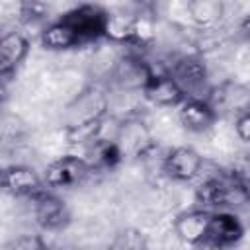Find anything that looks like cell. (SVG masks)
Here are the masks:
<instances>
[{
	"instance_id": "1",
	"label": "cell",
	"mask_w": 250,
	"mask_h": 250,
	"mask_svg": "<svg viewBox=\"0 0 250 250\" xmlns=\"http://www.w3.org/2000/svg\"><path fill=\"white\" fill-rule=\"evenodd\" d=\"M170 76L182 88L186 98L193 100H207L213 92V84L209 80V68L197 55H182L174 59L168 66Z\"/></svg>"
},
{
	"instance_id": "2",
	"label": "cell",
	"mask_w": 250,
	"mask_h": 250,
	"mask_svg": "<svg viewBox=\"0 0 250 250\" xmlns=\"http://www.w3.org/2000/svg\"><path fill=\"white\" fill-rule=\"evenodd\" d=\"M90 162L80 154H62L53 158L43 172L45 186L53 189H70L84 184L92 174Z\"/></svg>"
},
{
	"instance_id": "3",
	"label": "cell",
	"mask_w": 250,
	"mask_h": 250,
	"mask_svg": "<svg viewBox=\"0 0 250 250\" xmlns=\"http://www.w3.org/2000/svg\"><path fill=\"white\" fill-rule=\"evenodd\" d=\"M61 20L72 29L78 43H92L105 37L107 10L96 4H80L61 16Z\"/></svg>"
},
{
	"instance_id": "4",
	"label": "cell",
	"mask_w": 250,
	"mask_h": 250,
	"mask_svg": "<svg viewBox=\"0 0 250 250\" xmlns=\"http://www.w3.org/2000/svg\"><path fill=\"white\" fill-rule=\"evenodd\" d=\"M205 158L189 145H178L166 150L162 160V174L174 182H193L201 176Z\"/></svg>"
},
{
	"instance_id": "5",
	"label": "cell",
	"mask_w": 250,
	"mask_h": 250,
	"mask_svg": "<svg viewBox=\"0 0 250 250\" xmlns=\"http://www.w3.org/2000/svg\"><path fill=\"white\" fill-rule=\"evenodd\" d=\"M244 236V225L234 211H213L207 227V236L203 242L219 248L230 250Z\"/></svg>"
},
{
	"instance_id": "6",
	"label": "cell",
	"mask_w": 250,
	"mask_h": 250,
	"mask_svg": "<svg viewBox=\"0 0 250 250\" xmlns=\"http://www.w3.org/2000/svg\"><path fill=\"white\" fill-rule=\"evenodd\" d=\"M33 203V219L35 223L45 230H62L70 223V211L66 203L57 197L55 193L41 191L39 195L31 197Z\"/></svg>"
},
{
	"instance_id": "7",
	"label": "cell",
	"mask_w": 250,
	"mask_h": 250,
	"mask_svg": "<svg viewBox=\"0 0 250 250\" xmlns=\"http://www.w3.org/2000/svg\"><path fill=\"white\" fill-rule=\"evenodd\" d=\"M209 104L219 117L232 115V119H236L240 113L250 109V90L236 82H223L219 86H213Z\"/></svg>"
},
{
	"instance_id": "8",
	"label": "cell",
	"mask_w": 250,
	"mask_h": 250,
	"mask_svg": "<svg viewBox=\"0 0 250 250\" xmlns=\"http://www.w3.org/2000/svg\"><path fill=\"white\" fill-rule=\"evenodd\" d=\"M2 186L14 197H35L43 191L45 180L27 164H12L2 172Z\"/></svg>"
},
{
	"instance_id": "9",
	"label": "cell",
	"mask_w": 250,
	"mask_h": 250,
	"mask_svg": "<svg viewBox=\"0 0 250 250\" xmlns=\"http://www.w3.org/2000/svg\"><path fill=\"white\" fill-rule=\"evenodd\" d=\"M209 219H211V213L205 211V209H199V207L182 211L172 221V234L182 244H188V246L195 248L207 236Z\"/></svg>"
},
{
	"instance_id": "10",
	"label": "cell",
	"mask_w": 250,
	"mask_h": 250,
	"mask_svg": "<svg viewBox=\"0 0 250 250\" xmlns=\"http://www.w3.org/2000/svg\"><path fill=\"white\" fill-rule=\"evenodd\" d=\"M143 96L156 107H178L186 96L168 70H152L146 86L143 88Z\"/></svg>"
},
{
	"instance_id": "11",
	"label": "cell",
	"mask_w": 250,
	"mask_h": 250,
	"mask_svg": "<svg viewBox=\"0 0 250 250\" xmlns=\"http://www.w3.org/2000/svg\"><path fill=\"white\" fill-rule=\"evenodd\" d=\"M219 115L207 100L186 98L178 105V121L191 133H207L215 127Z\"/></svg>"
},
{
	"instance_id": "12",
	"label": "cell",
	"mask_w": 250,
	"mask_h": 250,
	"mask_svg": "<svg viewBox=\"0 0 250 250\" xmlns=\"http://www.w3.org/2000/svg\"><path fill=\"white\" fill-rule=\"evenodd\" d=\"M29 55V39L21 31H8L0 39V74L4 82Z\"/></svg>"
},
{
	"instance_id": "13",
	"label": "cell",
	"mask_w": 250,
	"mask_h": 250,
	"mask_svg": "<svg viewBox=\"0 0 250 250\" xmlns=\"http://www.w3.org/2000/svg\"><path fill=\"white\" fill-rule=\"evenodd\" d=\"M41 45L49 51H68L72 47H78V39L72 33V29L59 18L51 23H47L41 31Z\"/></svg>"
},
{
	"instance_id": "14",
	"label": "cell",
	"mask_w": 250,
	"mask_h": 250,
	"mask_svg": "<svg viewBox=\"0 0 250 250\" xmlns=\"http://www.w3.org/2000/svg\"><path fill=\"white\" fill-rule=\"evenodd\" d=\"M137 35V16L109 14L105 23V37L117 45H133Z\"/></svg>"
},
{
	"instance_id": "15",
	"label": "cell",
	"mask_w": 250,
	"mask_h": 250,
	"mask_svg": "<svg viewBox=\"0 0 250 250\" xmlns=\"http://www.w3.org/2000/svg\"><path fill=\"white\" fill-rule=\"evenodd\" d=\"M186 8H188L189 20L195 25L203 27V31L213 29L219 23V20L223 18V4H219V2H209V0L188 2Z\"/></svg>"
},
{
	"instance_id": "16",
	"label": "cell",
	"mask_w": 250,
	"mask_h": 250,
	"mask_svg": "<svg viewBox=\"0 0 250 250\" xmlns=\"http://www.w3.org/2000/svg\"><path fill=\"white\" fill-rule=\"evenodd\" d=\"M107 250H148V238L137 227H125L113 234Z\"/></svg>"
},
{
	"instance_id": "17",
	"label": "cell",
	"mask_w": 250,
	"mask_h": 250,
	"mask_svg": "<svg viewBox=\"0 0 250 250\" xmlns=\"http://www.w3.org/2000/svg\"><path fill=\"white\" fill-rule=\"evenodd\" d=\"M229 172L234 178V182L244 189V193L250 197V152L236 154L230 162Z\"/></svg>"
},
{
	"instance_id": "18",
	"label": "cell",
	"mask_w": 250,
	"mask_h": 250,
	"mask_svg": "<svg viewBox=\"0 0 250 250\" xmlns=\"http://www.w3.org/2000/svg\"><path fill=\"white\" fill-rule=\"evenodd\" d=\"M10 250H51V248L39 234H21L16 236Z\"/></svg>"
},
{
	"instance_id": "19",
	"label": "cell",
	"mask_w": 250,
	"mask_h": 250,
	"mask_svg": "<svg viewBox=\"0 0 250 250\" xmlns=\"http://www.w3.org/2000/svg\"><path fill=\"white\" fill-rule=\"evenodd\" d=\"M232 129L242 143H250V109L240 113L236 119H232Z\"/></svg>"
},
{
	"instance_id": "20",
	"label": "cell",
	"mask_w": 250,
	"mask_h": 250,
	"mask_svg": "<svg viewBox=\"0 0 250 250\" xmlns=\"http://www.w3.org/2000/svg\"><path fill=\"white\" fill-rule=\"evenodd\" d=\"M238 27H240V31H242V35H246L248 39H250V14H246L242 20H240V23H238Z\"/></svg>"
}]
</instances>
